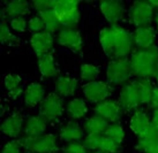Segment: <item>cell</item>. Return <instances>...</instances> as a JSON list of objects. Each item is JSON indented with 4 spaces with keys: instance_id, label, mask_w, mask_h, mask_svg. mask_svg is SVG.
Wrapping results in <instances>:
<instances>
[{
    "instance_id": "obj_1",
    "label": "cell",
    "mask_w": 158,
    "mask_h": 153,
    "mask_svg": "<svg viewBox=\"0 0 158 153\" xmlns=\"http://www.w3.org/2000/svg\"><path fill=\"white\" fill-rule=\"evenodd\" d=\"M99 43L103 51L111 60L123 59L131 53L133 47V35L118 24L103 28L99 32Z\"/></svg>"
},
{
    "instance_id": "obj_2",
    "label": "cell",
    "mask_w": 158,
    "mask_h": 153,
    "mask_svg": "<svg viewBox=\"0 0 158 153\" xmlns=\"http://www.w3.org/2000/svg\"><path fill=\"white\" fill-rule=\"evenodd\" d=\"M133 75L139 79L155 77L158 71V47L136 50L129 59Z\"/></svg>"
},
{
    "instance_id": "obj_3",
    "label": "cell",
    "mask_w": 158,
    "mask_h": 153,
    "mask_svg": "<svg viewBox=\"0 0 158 153\" xmlns=\"http://www.w3.org/2000/svg\"><path fill=\"white\" fill-rule=\"evenodd\" d=\"M60 26L68 29H75L80 21L79 1L76 0H57L53 7Z\"/></svg>"
},
{
    "instance_id": "obj_4",
    "label": "cell",
    "mask_w": 158,
    "mask_h": 153,
    "mask_svg": "<svg viewBox=\"0 0 158 153\" xmlns=\"http://www.w3.org/2000/svg\"><path fill=\"white\" fill-rule=\"evenodd\" d=\"M131 76H133V71L131 61L127 58L114 59L109 62L106 69V79L109 84L111 85L123 84L131 79Z\"/></svg>"
},
{
    "instance_id": "obj_5",
    "label": "cell",
    "mask_w": 158,
    "mask_h": 153,
    "mask_svg": "<svg viewBox=\"0 0 158 153\" xmlns=\"http://www.w3.org/2000/svg\"><path fill=\"white\" fill-rule=\"evenodd\" d=\"M21 144L24 149L35 153H54L59 147L57 144V137L53 134H44L36 138L23 137Z\"/></svg>"
},
{
    "instance_id": "obj_6",
    "label": "cell",
    "mask_w": 158,
    "mask_h": 153,
    "mask_svg": "<svg viewBox=\"0 0 158 153\" xmlns=\"http://www.w3.org/2000/svg\"><path fill=\"white\" fill-rule=\"evenodd\" d=\"M154 18V7L149 1H135L129 8L131 23L136 28L148 26Z\"/></svg>"
},
{
    "instance_id": "obj_7",
    "label": "cell",
    "mask_w": 158,
    "mask_h": 153,
    "mask_svg": "<svg viewBox=\"0 0 158 153\" xmlns=\"http://www.w3.org/2000/svg\"><path fill=\"white\" fill-rule=\"evenodd\" d=\"M84 97L87 100L94 104H101L103 101L107 100V98L112 95L113 89L111 84L104 81H94L90 83H87L82 87Z\"/></svg>"
},
{
    "instance_id": "obj_8",
    "label": "cell",
    "mask_w": 158,
    "mask_h": 153,
    "mask_svg": "<svg viewBox=\"0 0 158 153\" xmlns=\"http://www.w3.org/2000/svg\"><path fill=\"white\" fill-rule=\"evenodd\" d=\"M64 113V100L62 97L57 93H50L45 97L40 106V115L46 121H54Z\"/></svg>"
},
{
    "instance_id": "obj_9",
    "label": "cell",
    "mask_w": 158,
    "mask_h": 153,
    "mask_svg": "<svg viewBox=\"0 0 158 153\" xmlns=\"http://www.w3.org/2000/svg\"><path fill=\"white\" fill-rule=\"evenodd\" d=\"M94 112L96 115H99L101 118L106 120L107 122L117 123L121 119L123 109L119 100L107 99L101 104H97L94 107Z\"/></svg>"
},
{
    "instance_id": "obj_10",
    "label": "cell",
    "mask_w": 158,
    "mask_h": 153,
    "mask_svg": "<svg viewBox=\"0 0 158 153\" xmlns=\"http://www.w3.org/2000/svg\"><path fill=\"white\" fill-rule=\"evenodd\" d=\"M119 101L121 104L123 111L129 112L133 109L137 108L140 105H142V101H141V96L139 93V90L136 87L134 81L126 83L121 87L120 90V98Z\"/></svg>"
},
{
    "instance_id": "obj_11",
    "label": "cell",
    "mask_w": 158,
    "mask_h": 153,
    "mask_svg": "<svg viewBox=\"0 0 158 153\" xmlns=\"http://www.w3.org/2000/svg\"><path fill=\"white\" fill-rule=\"evenodd\" d=\"M57 42L59 45L67 47L75 53H80L83 47L82 36L80 34V31L76 29L62 28L57 36Z\"/></svg>"
},
{
    "instance_id": "obj_12",
    "label": "cell",
    "mask_w": 158,
    "mask_h": 153,
    "mask_svg": "<svg viewBox=\"0 0 158 153\" xmlns=\"http://www.w3.org/2000/svg\"><path fill=\"white\" fill-rule=\"evenodd\" d=\"M54 37L53 34L48 31H42L38 34H32L30 38V45L34 53L37 58H40L50 53L51 48L53 47Z\"/></svg>"
},
{
    "instance_id": "obj_13",
    "label": "cell",
    "mask_w": 158,
    "mask_h": 153,
    "mask_svg": "<svg viewBox=\"0 0 158 153\" xmlns=\"http://www.w3.org/2000/svg\"><path fill=\"white\" fill-rule=\"evenodd\" d=\"M99 9L106 21L111 23V26L117 24V22L120 21L125 14V7L119 0H103L99 4Z\"/></svg>"
},
{
    "instance_id": "obj_14",
    "label": "cell",
    "mask_w": 158,
    "mask_h": 153,
    "mask_svg": "<svg viewBox=\"0 0 158 153\" xmlns=\"http://www.w3.org/2000/svg\"><path fill=\"white\" fill-rule=\"evenodd\" d=\"M129 127L137 138H143L152 130V123L149 115L143 111H136L129 120Z\"/></svg>"
},
{
    "instance_id": "obj_15",
    "label": "cell",
    "mask_w": 158,
    "mask_h": 153,
    "mask_svg": "<svg viewBox=\"0 0 158 153\" xmlns=\"http://www.w3.org/2000/svg\"><path fill=\"white\" fill-rule=\"evenodd\" d=\"M156 31L152 26H141L136 28L133 34V42L139 50H148L155 46Z\"/></svg>"
},
{
    "instance_id": "obj_16",
    "label": "cell",
    "mask_w": 158,
    "mask_h": 153,
    "mask_svg": "<svg viewBox=\"0 0 158 153\" xmlns=\"http://www.w3.org/2000/svg\"><path fill=\"white\" fill-rule=\"evenodd\" d=\"M23 116L19 112H14L5 119L1 123V132L10 138H18L21 135Z\"/></svg>"
},
{
    "instance_id": "obj_17",
    "label": "cell",
    "mask_w": 158,
    "mask_h": 153,
    "mask_svg": "<svg viewBox=\"0 0 158 153\" xmlns=\"http://www.w3.org/2000/svg\"><path fill=\"white\" fill-rule=\"evenodd\" d=\"M46 130V120L40 115H32L27 119L23 128V137L27 138H36L44 135Z\"/></svg>"
},
{
    "instance_id": "obj_18",
    "label": "cell",
    "mask_w": 158,
    "mask_h": 153,
    "mask_svg": "<svg viewBox=\"0 0 158 153\" xmlns=\"http://www.w3.org/2000/svg\"><path fill=\"white\" fill-rule=\"evenodd\" d=\"M45 87L40 83L29 84L23 92V101L28 107H35L45 99Z\"/></svg>"
},
{
    "instance_id": "obj_19",
    "label": "cell",
    "mask_w": 158,
    "mask_h": 153,
    "mask_svg": "<svg viewBox=\"0 0 158 153\" xmlns=\"http://www.w3.org/2000/svg\"><path fill=\"white\" fill-rule=\"evenodd\" d=\"M77 79L70 76H58L54 82V89L60 97L73 96L77 89Z\"/></svg>"
},
{
    "instance_id": "obj_20",
    "label": "cell",
    "mask_w": 158,
    "mask_h": 153,
    "mask_svg": "<svg viewBox=\"0 0 158 153\" xmlns=\"http://www.w3.org/2000/svg\"><path fill=\"white\" fill-rule=\"evenodd\" d=\"M84 136V129L81 128L79 123L74 121H69L64 124L60 129V138L66 143L79 142Z\"/></svg>"
},
{
    "instance_id": "obj_21",
    "label": "cell",
    "mask_w": 158,
    "mask_h": 153,
    "mask_svg": "<svg viewBox=\"0 0 158 153\" xmlns=\"http://www.w3.org/2000/svg\"><path fill=\"white\" fill-rule=\"evenodd\" d=\"M30 13V5L24 0H12L6 4L2 14L8 18H24Z\"/></svg>"
},
{
    "instance_id": "obj_22",
    "label": "cell",
    "mask_w": 158,
    "mask_h": 153,
    "mask_svg": "<svg viewBox=\"0 0 158 153\" xmlns=\"http://www.w3.org/2000/svg\"><path fill=\"white\" fill-rule=\"evenodd\" d=\"M38 69L40 74L45 79H53L58 76V68L56 65L54 57L51 52L45 54L43 57L38 58Z\"/></svg>"
},
{
    "instance_id": "obj_23",
    "label": "cell",
    "mask_w": 158,
    "mask_h": 153,
    "mask_svg": "<svg viewBox=\"0 0 158 153\" xmlns=\"http://www.w3.org/2000/svg\"><path fill=\"white\" fill-rule=\"evenodd\" d=\"M21 83H22V77L20 75L9 73V74H7L5 76L4 79L5 87L7 89L9 97L12 99H18L19 97L22 95Z\"/></svg>"
},
{
    "instance_id": "obj_24",
    "label": "cell",
    "mask_w": 158,
    "mask_h": 153,
    "mask_svg": "<svg viewBox=\"0 0 158 153\" xmlns=\"http://www.w3.org/2000/svg\"><path fill=\"white\" fill-rule=\"evenodd\" d=\"M66 111L73 120H81L88 113V106L82 98H74L68 103Z\"/></svg>"
},
{
    "instance_id": "obj_25",
    "label": "cell",
    "mask_w": 158,
    "mask_h": 153,
    "mask_svg": "<svg viewBox=\"0 0 158 153\" xmlns=\"http://www.w3.org/2000/svg\"><path fill=\"white\" fill-rule=\"evenodd\" d=\"M107 127L109 122L96 114L87 119L83 123L84 131H87L88 134H104Z\"/></svg>"
},
{
    "instance_id": "obj_26",
    "label": "cell",
    "mask_w": 158,
    "mask_h": 153,
    "mask_svg": "<svg viewBox=\"0 0 158 153\" xmlns=\"http://www.w3.org/2000/svg\"><path fill=\"white\" fill-rule=\"evenodd\" d=\"M137 147L144 153H158V134L154 128L148 135L139 139Z\"/></svg>"
},
{
    "instance_id": "obj_27",
    "label": "cell",
    "mask_w": 158,
    "mask_h": 153,
    "mask_svg": "<svg viewBox=\"0 0 158 153\" xmlns=\"http://www.w3.org/2000/svg\"><path fill=\"white\" fill-rule=\"evenodd\" d=\"M40 16L42 18L43 22H44V26H45V31H48V32H56L57 30H59V28H60V23L58 21L57 16H56V14L53 12V9H48V10H45V12H40Z\"/></svg>"
},
{
    "instance_id": "obj_28",
    "label": "cell",
    "mask_w": 158,
    "mask_h": 153,
    "mask_svg": "<svg viewBox=\"0 0 158 153\" xmlns=\"http://www.w3.org/2000/svg\"><path fill=\"white\" fill-rule=\"evenodd\" d=\"M101 74V69L99 67L96 65H92V63H83L80 68V76L81 79L85 81V82H94L97 81L98 76Z\"/></svg>"
},
{
    "instance_id": "obj_29",
    "label": "cell",
    "mask_w": 158,
    "mask_h": 153,
    "mask_svg": "<svg viewBox=\"0 0 158 153\" xmlns=\"http://www.w3.org/2000/svg\"><path fill=\"white\" fill-rule=\"evenodd\" d=\"M104 135L106 137L111 138L112 140H114V142H117L120 145L125 139V130L119 123H111V124H109V127L106 128Z\"/></svg>"
},
{
    "instance_id": "obj_30",
    "label": "cell",
    "mask_w": 158,
    "mask_h": 153,
    "mask_svg": "<svg viewBox=\"0 0 158 153\" xmlns=\"http://www.w3.org/2000/svg\"><path fill=\"white\" fill-rule=\"evenodd\" d=\"M0 39H1V44L6 45V44H13L14 42H16L18 38L12 34L10 31V26L7 24V21L4 18H1V24H0Z\"/></svg>"
},
{
    "instance_id": "obj_31",
    "label": "cell",
    "mask_w": 158,
    "mask_h": 153,
    "mask_svg": "<svg viewBox=\"0 0 158 153\" xmlns=\"http://www.w3.org/2000/svg\"><path fill=\"white\" fill-rule=\"evenodd\" d=\"M103 138H104V134H88L84 137L83 144L88 150L99 151Z\"/></svg>"
},
{
    "instance_id": "obj_32",
    "label": "cell",
    "mask_w": 158,
    "mask_h": 153,
    "mask_svg": "<svg viewBox=\"0 0 158 153\" xmlns=\"http://www.w3.org/2000/svg\"><path fill=\"white\" fill-rule=\"evenodd\" d=\"M99 151L104 153H119L121 151V145L118 144L117 142H114V140H112L111 138H109V137H106L104 135V138H103Z\"/></svg>"
},
{
    "instance_id": "obj_33",
    "label": "cell",
    "mask_w": 158,
    "mask_h": 153,
    "mask_svg": "<svg viewBox=\"0 0 158 153\" xmlns=\"http://www.w3.org/2000/svg\"><path fill=\"white\" fill-rule=\"evenodd\" d=\"M28 29L34 32V34H38L42 31H45V26L44 22L42 20V18L38 15H34L28 20Z\"/></svg>"
},
{
    "instance_id": "obj_34",
    "label": "cell",
    "mask_w": 158,
    "mask_h": 153,
    "mask_svg": "<svg viewBox=\"0 0 158 153\" xmlns=\"http://www.w3.org/2000/svg\"><path fill=\"white\" fill-rule=\"evenodd\" d=\"M56 2L57 0H34L32 6L38 13H40V12H45L48 9H53Z\"/></svg>"
},
{
    "instance_id": "obj_35",
    "label": "cell",
    "mask_w": 158,
    "mask_h": 153,
    "mask_svg": "<svg viewBox=\"0 0 158 153\" xmlns=\"http://www.w3.org/2000/svg\"><path fill=\"white\" fill-rule=\"evenodd\" d=\"M9 26L18 32H24L28 28V21L24 18H13L9 20Z\"/></svg>"
},
{
    "instance_id": "obj_36",
    "label": "cell",
    "mask_w": 158,
    "mask_h": 153,
    "mask_svg": "<svg viewBox=\"0 0 158 153\" xmlns=\"http://www.w3.org/2000/svg\"><path fill=\"white\" fill-rule=\"evenodd\" d=\"M22 147L21 140H9L4 145L1 153H22Z\"/></svg>"
},
{
    "instance_id": "obj_37",
    "label": "cell",
    "mask_w": 158,
    "mask_h": 153,
    "mask_svg": "<svg viewBox=\"0 0 158 153\" xmlns=\"http://www.w3.org/2000/svg\"><path fill=\"white\" fill-rule=\"evenodd\" d=\"M87 151L88 149L85 147V145L80 142L68 143L64 147V153H87Z\"/></svg>"
},
{
    "instance_id": "obj_38",
    "label": "cell",
    "mask_w": 158,
    "mask_h": 153,
    "mask_svg": "<svg viewBox=\"0 0 158 153\" xmlns=\"http://www.w3.org/2000/svg\"><path fill=\"white\" fill-rule=\"evenodd\" d=\"M149 107L151 109H158V85H155L152 87V93H151V98L149 101Z\"/></svg>"
},
{
    "instance_id": "obj_39",
    "label": "cell",
    "mask_w": 158,
    "mask_h": 153,
    "mask_svg": "<svg viewBox=\"0 0 158 153\" xmlns=\"http://www.w3.org/2000/svg\"><path fill=\"white\" fill-rule=\"evenodd\" d=\"M151 123H152V128H154V130L158 134V109H155L154 113H152Z\"/></svg>"
},
{
    "instance_id": "obj_40",
    "label": "cell",
    "mask_w": 158,
    "mask_h": 153,
    "mask_svg": "<svg viewBox=\"0 0 158 153\" xmlns=\"http://www.w3.org/2000/svg\"><path fill=\"white\" fill-rule=\"evenodd\" d=\"M149 2L154 8H158V0H150Z\"/></svg>"
},
{
    "instance_id": "obj_41",
    "label": "cell",
    "mask_w": 158,
    "mask_h": 153,
    "mask_svg": "<svg viewBox=\"0 0 158 153\" xmlns=\"http://www.w3.org/2000/svg\"><path fill=\"white\" fill-rule=\"evenodd\" d=\"M155 23H156V26H157V28H158V12L156 13V15H155Z\"/></svg>"
},
{
    "instance_id": "obj_42",
    "label": "cell",
    "mask_w": 158,
    "mask_h": 153,
    "mask_svg": "<svg viewBox=\"0 0 158 153\" xmlns=\"http://www.w3.org/2000/svg\"><path fill=\"white\" fill-rule=\"evenodd\" d=\"M155 79H156V82H157V84H158V71H157V74H156V76H155Z\"/></svg>"
},
{
    "instance_id": "obj_43",
    "label": "cell",
    "mask_w": 158,
    "mask_h": 153,
    "mask_svg": "<svg viewBox=\"0 0 158 153\" xmlns=\"http://www.w3.org/2000/svg\"><path fill=\"white\" fill-rule=\"evenodd\" d=\"M91 153H104V152H102V151H94V152Z\"/></svg>"
},
{
    "instance_id": "obj_44",
    "label": "cell",
    "mask_w": 158,
    "mask_h": 153,
    "mask_svg": "<svg viewBox=\"0 0 158 153\" xmlns=\"http://www.w3.org/2000/svg\"><path fill=\"white\" fill-rule=\"evenodd\" d=\"M27 153H35V152H30V151H29V152H27Z\"/></svg>"
}]
</instances>
